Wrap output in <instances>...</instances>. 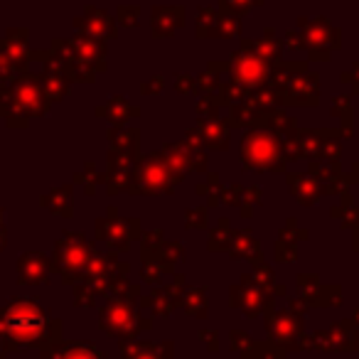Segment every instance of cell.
<instances>
[{
	"instance_id": "obj_1",
	"label": "cell",
	"mask_w": 359,
	"mask_h": 359,
	"mask_svg": "<svg viewBox=\"0 0 359 359\" xmlns=\"http://www.w3.org/2000/svg\"><path fill=\"white\" fill-rule=\"evenodd\" d=\"M42 318L35 313L32 308H13V315H11V327L15 330V332H22V330L27 327H40Z\"/></svg>"
}]
</instances>
